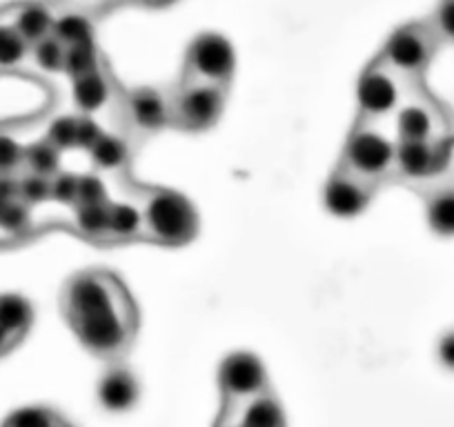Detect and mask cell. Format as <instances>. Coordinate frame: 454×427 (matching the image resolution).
<instances>
[{
	"label": "cell",
	"instance_id": "1",
	"mask_svg": "<svg viewBox=\"0 0 454 427\" xmlns=\"http://www.w3.org/2000/svg\"><path fill=\"white\" fill-rule=\"evenodd\" d=\"M65 323L94 359L119 363L132 350L141 314L119 274L103 268L81 269L60 290Z\"/></svg>",
	"mask_w": 454,
	"mask_h": 427
},
{
	"label": "cell",
	"instance_id": "2",
	"mask_svg": "<svg viewBox=\"0 0 454 427\" xmlns=\"http://www.w3.org/2000/svg\"><path fill=\"white\" fill-rule=\"evenodd\" d=\"M143 209V241L160 247H185L199 234L192 200L168 187H137Z\"/></svg>",
	"mask_w": 454,
	"mask_h": 427
},
{
	"label": "cell",
	"instance_id": "3",
	"mask_svg": "<svg viewBox=\"0 0 454 427\" xmlns=\"http://www.w3.org/2000/svg\"><path fill=\"white\" fill-rule=\"evenodd\" d=\"M396 147L399 138L392 129H387V123L355 119L340 150L339 165L381 187L383 182L395 178Z\"/></svg>",
	"mask_w": 454,
	"mask_h": 427
},
{
	"label": "cell",
	"instance_id": "4",
	"mask_svg": "<svg viewBox=\"0 0 454 427\" xmlns=\"http://www.w3.org/2000/svg\"><path fill=\"white\" fill-rule=\"evenodd\" d=\"M454 176V132L427 141H399L392 181L414 194Z\"/></svg>",
	"mask_w": 454,
	"mask_h": 427
},
{
	"label": "cell",
	"instance_id": "5",
	"mask_svg": "<svg viewBox=\"0 0 454 427\" xmlns=\"http://www.w3.org/2000/svg\"><path fill=\"white\" fill-rule=\"evenodd\" d=\"M441 47H443V41L430 19L412 20L396 27L386 38L377 56L405 82H423Z\"/></svg>",
	"mask_w": 454,
	"mask_h": 427
},
{
	"label": "cell",
	"instance_id": "6",
	"mask_svg": "<svg viewBox=\"0 0 454 427\" xmlns=\"http://www.w3.org/2000/svg\"><path fill=\"white\" fill-rule=\"evenodd\" d=\"M410 85L412 82H405L395 69L387 67L379 56H374L356 78V119L370 120V123L392 120L399 112Z\"/></svg>",
	"mask_w": 454,
	"mask_h": 427
},
{
	"label": "cell",
	"instance_id": "7",
	"mask_svg": "<svg viewBox=\"0 0 454 427\" xmlns=\"http://www.w3.org/2000/svg\"><path fill=\"white\" fill-rule=\"evenodd\" d=\"M395 134L399 141H427L454 132V114L423 82L408 87L403 103L395 114Z\"/></svg>",
	"mask_w": 454,
	"mask_h": 427
},
{
	"label": "cell",
	"instance_id": "8",
	"mask_svg": "<svg viewBox=\"0 0 454 427\" xmlns=\"http://www.w3.org/2000/svg\"><path fill=\"white\" fill-rule=\"evenodd\" d=\"M227 87L205 82H178L169 91V128L187 134L207 132L225 114Z\"/></svg>",
	"mask_w": 454,
	"mask_h": 427
},
{
	"label": "cell",
	"instance_id": "9",
	"mask_svg": "<svg viewBox=\"0 0 454 427\" xmlns=\"http://www.w3.org/2000/svg\"><path fill=\"white\" fill-rule=\"evenodd\" d=\"M270 387L268 369L263 361L252 352H232L218 368V392H221L223 416L234 418L246 403L261 396Z\"/></svg>",
	"mask_w": 454,
	"mask_h": 427
},
{
	"label": "cell",
	"instance_id": "10",
	"mask_svg": "<svg viewBox=\"0 0 454 427\" xmlns=\"http://www.w3.org/2000/svg\"><path fill=\"white\" fill-rule=\"evenodd\" d=\"M234 72H237V54H234L232 43L223 34L203 32L192 38L187 45L178 82L230 87Z\"/></svg>",
	"mask_w": 454,
	"mask_h": 427
},
{
	"label": "cell",
	"instance_id": "11",
	"mask_svg": "<svg viewBox=\"0 0 454 427\" xmlns=\"http://www.w3.org/2000/svg\"><path fill=\"white\" fill-rule=\"evenodd\" d=\"M119 105L128 136L145 141L169 128V91L160 87H134L121 91Z\"/></svg>",
	"mask_w": 454,
	"mask_h": 427
},
{
	"label": "cell",
	"instance_id": "12",
	"mask_svg": "<svg viewBox=\"0 0 454 427\" xmlns=\"http://www.w3.org/2000/svg\"><path fill=\"white\" fill-rule=\"evenodd\" d=\"M377 191V185L336 163L323 187V203L336 219H356L372 205Z\"/></svg>",
	"mask_w": 454,
	"mask_h": 427
},
{
	"label": "cell",
	"instance_id": "13",
	"mask_svg": "<svg viewBox=\"0 0 454 427\" xmlns=\"http://www.w3.org/2000/svg\"><path fill=\"white\" fill-rule=\"evenodd\" d=\"M107 365V372L98 378V385H96V399L100 408L112 414L129 412L141 399L138 378L128 365H123V361Z\"/></svg>",
	"mask_w": 454,
	"mask_h": 427
},
{
	"label": "cell",
	"instance_id": "14",
	"mask_svg": "<svg viewBox=\"0 0 454 427\" xmlns=\"http://www.w3.org/2000/svg\"><path fill=\"white\" fill-rule=\"evenodd\" d=\"M72 91L74 103H76V107L82 114H94V112L105 110L107 105H112L114 100H119L121 96L116 81H114L112 72L107 69L105 60L98 67L91 69V72L72 78Z\"/></svg>",
	"mask_w": 454,
	"mask_h": 427
},
{
	"label": "cell",
	"instance_id": "15",
	"mask_svg": "<svg viewBox=\"0 0 454 427\" xmlns=\"http://www.w3.org/2000/svg\"><path fill=\"white\" fill-rule=\"evenodd\" d=\"M32 205L23 198L16 176H0V234L12 241L32 232Z\"/></svg>",
	"mask_w": 454,
	"mask_h": 427
},
{
	"label": "cell",
	"instance_id": "16",
	"mask_svg": "<svg viewBox=\"0 0 454 427\" xmlns=\"http://www.w3.org/2000/svg\"><path fill=\"white\" fill-rule=\"evenodd\" d=\"M34 325V309L27 299L0 294V356L10 354L23 343Z\"/></svg>",
	"mask_w": 454,
	"mask_h": 427
},
{
	"label": "cell",
	"instance_id": "17",
	"mask_svg": "<svg viewBox=\"0 0 454 427\" xmlns=\"http://www.w3.org/2000/svg\"><path fill=\"white\" fill-rule=\"evenodd\" d=\"M10 16L25 43L34 47L54 32L56 5L45 3V0H23V3H16L10 7Z\"/></svg>",
	"mask_w": 454,
	"mask_h": 427
},
{
	"label": "cell",
	"instance_id": "18",
	"mask_svg": "<svg viewBox=\"0 0 454 427\" xmlns=\"http://www.w3.org/2000/svg\"><path fill=\"white\" fill-rule=\"evenodd\" d=\"M143 241V209L137 191H129L123 198L109 200L107 245Z\"/></svg>",
	"mask_w": 454,
	"mask_h": 427
},
{
	"label": "cell",
	"instance_id": "19",
	"mask_svg": "<svg viewBox=\"0 0 454 427\" xmlns=\"http://www.w3.org/2000/svg\"><path fill=\"white\" fill-rule=\"evenodd\" d=\"M423 207H426L427 228L436 237L452 238L454 237V176L430 190L421 191Z\"/></svg>",
	"mask_w": 454,
	"mask_h": 427
},
{
	"label": "cell",
	"instance_id": "20",
	"mask_svg": "<svg viewBox=\"0 0 454 427\" xmlns=\"http://www.w3.org/2000/svg\"><path fill=\"white\" fill-rule=\"evenodd\" d=\"M87 154L96 169L105 174H119L129 163V141L125 136L103 132Z\"/></svg>",
	"mask_w": 454,
	"mask_h": 427
},
{
	"label": "cell",
	"instance_id": "21",
	"mask_svg": "<svg viewBox=\"0 0 454 427\" xmlns=\"http://www.w3.org/2000/svg\"><path fill=\"white\" fill-rule=\"evenodd\" d=\"M32 47L25 43L19 29L14 27L10 16V7L0 10V72H16L29 60Z\"/></svg>",
	"mask_w": 454,
	"mask_h": 427
},
{
	"label": "cell",
	"instance_id": "22",
	"mask_svg": "<svg viewBox=\"0 0 454 427\" xmlns=\"http://www.w3.org/2000/svg\"><path fill=\"white\" fill-rule=\"evenodd\" d=\"M237 423L241 427H286V414L283 405L278 403L272 390L263 392L261 396L252 399L237 414Z\"/></svg>",
	"mask_w": 454,
	"mask_h": 427
},
{
	"label": "cell",
	"instance_id": "23",
	"mask_svg": "<svg viewBox=\"0 0 454 427\" xmlns=\"http://www.w3.org/2000/svg\"><path fill=\"white\" fill-rule=\"evenodd\" d=\"M109 200L103 203H90V205H76L74 209V229L81 234L82 238L91 243H100L107 245V228H109Z\"/></svg>",
	"mask_w": 454,
	"mask_h": 427
},
{
	"label": "cell",
	"instance_id": "24",
	"mask_svg": "<svg viewBox=\"0 0 454 427\" xmlns=\"http://www.w3.org/2000/svg\"><path fill=\"white\" fill-rule=\"evenodd\" d=\"M51 36L59 38L65 47L85 45L94 41V19L82 12L59 10L56 7V23Z\"/></svg>",
	"mask_w": 454,
	"mask_h": 427
},
{
	"label": "cell",
	"instance_id": "25",
	"mask_svg": "<svg viewBox=\"0 0 454 427\" xmlns=\"http://www.w3.org/2000/svg\"><path fill=\"white\" fill-rule=\"evenodd\" d=\"M60 154H63V151L56 150L47 138H41V141L25 147L23 172L54 178L56 174H60Z\"/></svg>",
	"mask_w": 454,
	"mask_h": 427
},
{
	"label": "cell",
	"instance_id": "26",
	"mask_svg": "<svg viewBox=\"0 0 454 427\" xmlns=\"http://www.w3.org/2000/svg\"><path fill=\"white\" fill-rule=\"evenodd\" d=\"M29 60H32L41 72L65 74V45L56 36L43 38L41 43H36V45L32 47Z\"/></svg>",
	"mask_w": 454,
	"mask_h": 427
},
{
	"label": "cell",
	"instance_id": "27",
	"mask_svg": "<svg viewBox=\"0 0 454 427\" xmlns=\"http://www.w3.org/2000/svg\"><path fill=\"white\" fill-rule=\"evenodd\" d=\"M82 116H60L47 129V141L60 151L81 150Z\"/></svg>",
	"mask_w": 454,
	"mask_h": 427
},
{
	"label": "cell",
	"instance_id": "28",
	"mask_svg": "<svg viewBox=\"0 0 454 427\" xmlns=\"http://www.w3.org/2000/svg\"><path fill=\"white\" fill-rule=\"evenodd\" d=\"M103 60L105 58L100 56L96 43L65 47V74H67L69 78H78L82 76V74L91 72V69L98 67Z\"/></svg>",
	"mask_w": 454,
	"mask_h": 427
},
{
	"label": "cell",
	"instance_id": "29",
	"mask_svg": "<svg viewBox=\"0 0 454 427\" xmlns=\"http://www.w3.org/2000/svg\"><path fill=\"white\" fill-rule=\"evenodd\" d=\"M60 414L51 408H23L12 414L3 427H54Z\"/></svg>",
	"mask_w": 454,
	"mask_h": 427
},
{
	"label": "cell",
	"instance_id": "30",
	"mask_svg": "<svg viewBox=\"0 0 454 427\" xmlns=\"http://www.w3.org/2000/svg\"><path fill=\"white\" fill-rule=\"evenodd\" d=\"M16 181H19L20 194H23V198L27 200L32 207L51 200V178L38 176V174L20 172L19 176H16Z\"/></svg>",
	"mask_w": 454,
	"mask_h": 427
},
{
	"label": "cell",
	"instance_id": "31",
	"mask_svg": "<svg viewBox=\"0 0 454 427\" xmlns=\"http://www.w3.org/2000/svg\"><path fill=\"white\" fill-rule=\"evenodd\" d=\"M25 165V147L16 138L0 134V176H19Z\"/></svg>",
	"mask_w": 454,
	"mask_h": 427
},
{
	"label": "cell",
	"instance_id": "32",
	"mask_svg": "<svg viewBox=\"0 0 454 427\" xmlns=\"http://www.w3.org/2000/svg\"><path fill=\"white\" fill-rule=\"evenodd\" d=\"M54 5L59 10H74V12H82V14L91 16H105L109 12H114L116 7L129 5V0H54Z\"/></svg>",
	"mask_w": 454,
	"mask_h": 427
},
{
	"label": "cell",
	"instance_id": "33",
	"mask_svg": "<svg viewBox=\"0 0 454 427\" xmlns=\"http://www.w3.org/2000/svg\"><path fill=\"white\" fill-rule=\"evenodd\" d=\"M430 23L434 25L441 41L454 45V0H439L430 16Z\"/></svg>",
	"mask_w": 454,
	"mask_h": 427
},
{
	"label": "cell",
	"instance_id": "34",
	"mask_svg": "<svg viewBox=\"0 0 454 427\" xmlns=\"http://www.w3.org/2000/svg\"><path fill=\"white\" fill-rule=\"evenodd\" d=\"M78 178L74 174H56L51 178V200L74 207L78 198Z\"/></svg>",
	"mask_w": 454,
	"mask_h": 427
},
{
	"label": "cell",
	"instance_id": "35",
	"mask_svg": "<svg viewBox=\"0 0 454 427\" xmlns=\"http://www.w3.org/2000/svg\"><path fill=\"white\" fill-rule=\"evenodd\" d=\"M107 190H105L103 181H100L98 176H94V174H90V176H81L78 178V198H76V205H90V203H103V200H107ZM74 205V207H76Z\"/></svg>",
	"mask_w": 454,
	"mask_h": 427
},
{
	"label": "cell",
	"instance_id": "36",
	"mask_svg": "<svg viewBox=\"0 0 454 427\" xmlns=\"http://www.w3.org/2000/svg\"><path fill=\"white\" fill-rule=\"evenodd\" d=\"M436 354H439L441 365H443L445 369H450V372H454V330L441 337Z\"/></svg>",
	"mask_w": 454,
	"mask_h": 427
},
{
	"label": "cell",
	"instance_id": "37",
	"mask_svg": "<svg viewBox=\"0 0 454 427\" xmlns=\"http://www.w3.org/2000/svg\"><path fill=\"white\" fill-rule=\"evenodd\" d=\"M178 0H129V5L145 7V10H165V7L176 5Z\"/></svg>",
	"mask_w": 454,
	"mask_h": 427
},
{
	"label": "cell",
	"instance_id": "38",
	"mask_svg": "<svg viewBox=\"0 0 454 427\" xmlns=\"http://www.w3.org/2000/svg\"><path fill=\"white\" fill-rule=\"evenodd\" d=\"M214 427H241L237 423V418H230V416H223V414H218V418L214 421Z\"/></svg>",
	"mask_w": 454,
	"mask_h": 427
},
{
	"label": "cell",
	"instance_id": "39",
	"mask_svg": "<svg viewBox=\"0 0 454 427\" xmlns=\"http://www.w3.org/2000/svg\"><path fill=\"white\" fill-rule=\"evenodd\" d=\"M54 427H74V425H72V423L67 421V418H63V416H60L59 421H56V425H54Z\"/></svg>",
	"mask_w": 454,
	"mask_h": 427
}]
</instances>
